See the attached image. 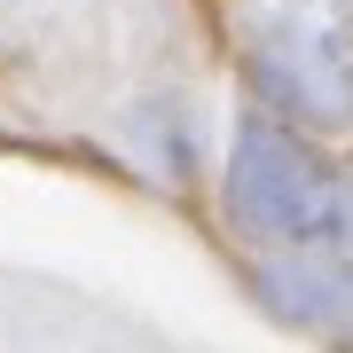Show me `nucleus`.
I'll use <instances>...</instances> for the list:
<instances>
[{
  "mask_svg": "<svg viewBox=\"0 0 353 353\" xmlns=\"http://www.w3.org/2000/svg\"><path fill=\"white\" fill-rule=\"evenodd\" d=\"M134 141L150 150V165L165 181H196V118H189V102H173V94H157V102H141L134 110Z\"/></svg>",
  "mask_w": 353,
  "mask_h": 353,
  "instance_id": "obj_4",
  "label": "nucleus"
},
{
  "mask_svg": "<svg viewBox=\"0 0 353 353\" xmlns=\"http://www.w3.org/2000/svg\"><path fill=\"white\" fill-rule=\"evenodd\" d=\"M338 306H345V330H353V252H338Z\"/></svg>",
  "mask_w": 353,
  "mask_h": 353,
  "instance_id": "obj_5",
  "label": "nucleus"
},
{
  "mask_svg": "<svg viewBox=\"0 0 353 353\" xmlns=\"http://www.w3.org/2000/svg\"><path fill=\"white\" fill-rule=\"evenodd\" d=\"M228 212L290 252H353V181L306 150L283 118L243 110L228 141Z\"/></svg>",
  "mask_w": 353,
  "mask_h": 353,
  "instance_id": "obj_1",
  "label": "nucleus"
},
{
  "mask_svg": "<svg viewBox=\"0 0 353 353\" xmlns=\"http://www.w3.org/2000/svg\"><path fill=\"white\" fill-rule=\"evenodd\" d=\"M252 87L283 118L306 126H353V48L314 8H275L252 39Z\"/></svg>",
  "mask_w": 353,
  "mask_h": 353,
  "instance_id": "obj_2",
  "label": "nucleus"
},
{
  "mask_svg": "<svg viewBox=\"0 0 353 353\" xmlns=\"http://www.w3.org/2000/svg\"><path fill=\"white\" fill-rule=\"evenodd\" d=\"M259 299H267V314H283L299 330L345 322V306H338V252H275V259H259Z\"/></svg>",
  "mask_w": 353,
  "mask_h": 353,
  "instance_id": "obj_3",
  "label": "nucleus"
}]
</instances>
